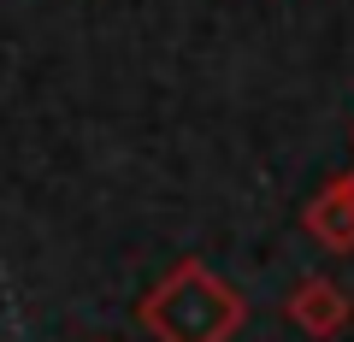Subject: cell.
Segmentation results:
<instances>
[{
  "label": "cell",
  "instance_id": "6da1fadb",
  "mask_svg": "<svg viewBox=\"0 0 354 342\" xmlns=\"http://www.w3.org/2000/svg\"><path fill=\"white\" fill-rule=\"evenodd\" d=\"M142 325L160 342H230L242 325V295L218 283L201 260H177L142 301Z\"/></svg>",
  "mask_w": 354,
  "mask_h": 342
},
{
  "label": "cell",
  "instance_id": "7a4b0ae2",
  "mask_svg": "<svg viewBox=\"0 0 354 342\" xmlns=\"http://www.w3.org/2000/svg\"><path fill=\"white\" fill-rule=\"evenodd\" d=\"M290 319L307 336H337V330L348 325V295L330 278H307V283H295V295H290Z\"/></svg>",
  "mask_w": 354,
  "mask_h": 342
},
{
  "label": "cell",
  "instance_id": "3957f363",
  "mask_svg": "<svg viewBox=\"0 0 354 342\" xmlns=\"http://www.w3.org/2000/svg\"><path fill=\"white\" fill-rule=\"evenodd\" d=\"M307 230H313L325 248H337V254L354 248V201L342 195V183H330L325 195H313V207H307Z\"/></svg>",
  "mask_w": 354,
  "mask_h": 342
},
{
  "label": "cell",
  "instance_id": "277c9868",
  "mask_svg": "<svg viewBox=\"0 0 354 342\" xmlns=\"http://www.w3.org/2000/svg\"><path fill=\"white\" fill-rule=\"evenodd\" d=\"M342 183V195H348V201H354V171H348V178H337Z\"/></svg>",
  "mask_w": 354,
  "mask_h": 342
}]
</instances>
